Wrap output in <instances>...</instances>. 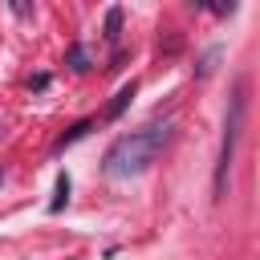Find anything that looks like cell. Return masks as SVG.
Listing matches in <instances>:
<instances>
[{
  "label": "cell",
  "mask_w": 260,
  "mask_h": 260,
  "mask_svg": "<svg viewBox=\"0 0 260 260\" xmlns=\"http://www.w3.org/2000/svg\"><path fill=\"white\" fill-rule=\"evenodd\" d=\"M171 130H175V118H158V122H146L130 134H118L102 154V175L106 179H134V175L150 171L158 150L171 142Z\"/></svg>",
  "instance_id": "6da1fadb"
},
{
  "label": "cell",
  "mask_w": 260,
  "mask_h": 260,
  "mask_svg": "<svg viewBox=\"0 0 260 260\" xmlns=\"http://www.w3.org/2000/svg\"><path fill=\"white\" fill-rule=\"evenodd\" d=\"M244 110H248L244 81H236V85H232V98H228V114H223V138H219V158H215V179H211L215 199H223V195H228V175H232L236 146H240V134H244Z\"/></svg>",
  "instance_id": "7a4b0ae2"
},
{
  "label": "cell",
  "mask_w": 260,
  "mask_h": 260,
  "mask_svg": "<svg viewBox=\"0 0 260 260\" xmlns=\"http://www.w3.org/2000/svg\"><path fill=\"white\" fill-rule=\"evenodd\" d=\"M134 89H138L134 81H130V85H122V89L114 93V102H110V110H106V118H118V114H122V110L130 106V98H134Z\"/></svg>",
  "instance_id": "3957f363"
},
{
  "label": "cell",
  "mask_w": 260,
  "mask_h": 260,
  "mask_svg": "<svg viewBox=\"0 0 260 260\" xmlns=\"http://www.w3.org/2000/svg\"><path fill=\"white\" fill-rule=\"evenodd\" d=\"M89 126H93L89 118H85V122H77V126H73L69 134H61V138H57V146H53V150H65V146H73L77 138H85V134H89Z\"/></svg>",
  "instance_id": "277c9868"
},
{
  "label": "cell",
  "mask_w": 260,
  "mask_h": 260,
  "mask_svg": "<svg viewBox=\"0 0 260 260\" xmlns=\"http://www.w3.org/2000/svg\"><path fill=\"white\" fill-rule=\"evenodd\" d=\"M65 203H69V175L61 171V175H57V195H53V203H49V211H61Z\"/></svg>",
  "instance_id": "5b68a950"
},
{
  "label": "cell",
  "mask_w": 260,
  "mask_h": 260,
  "mask_svg": "<svg viewBox=\"0 0 260 260\" xmlns=\"http://www.w3.org/2000/svg\"><path fill=\"white\" fill-rule=\"evenodd\" d=\"M118 28H122V8H110L106 12V41H118Z\"/></svg>",
  "instance_id": "8992f818"
},
{
  "label": "cell",
  "mask_w": 260,
  "mask_h": 260,
  "mask_svg": "<svg viewBox=\"0 0 260 260\" xmlns=\"http://www.w3.org/2000/svg\"><path fill=\"white\" fill-rule=\"evenodd\" d=\"M69 61H73V69H89V65H85V49H81V45L69 53Z\"/></svg>",
  "instance_id": "52a82bcc"
}]
</instances>
